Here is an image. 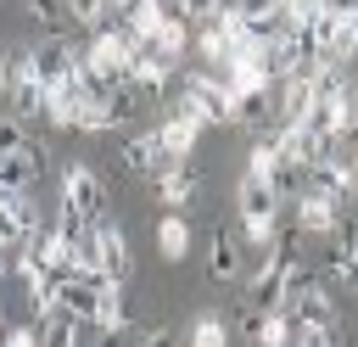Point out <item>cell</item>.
Masks as SVG:
<instances>
[{
  "label": "cell",
  "instance_id": "6da1fadb",
  "mask_svg": "<svg viewBox=\"0 0 358 347\" xmlns=\"http://www.w3.org/2000/svg\"><path fill=\"white\" fill-rule=\"evenodd\" d=\"M45 157H50V151H45L17 118L0 123V190H6V196H28L34 179L45 174Z\"/></svg>",
  "mask_w": 358,
  "mask_h": 347
},
{
  "label": "cell",
  "instance_id": "7a4b0ae2",
  "mask_svg": "<svg viewBox=\"0 0 358 347\" xmlns=\"http://www.w3.org/2000/svg\"><path fill=\"white\" fill-rule=\"evenodd\" d=\"M0 90H6V118H45V78L34 67V45H11L0 62Z\"/></svg>",
  "mask_w": 358,
  "mask_h": 347
},
{
  "label": "cell",
  "instance_id": "3957f363",
  "mask_svg": "<svg viewBox=\"0 0 358 347\" xmlns=\"http://www.w3.org/2000/svg\"><path fill=\"white\" fill-rule=\"evenodd\" d=\"M235 213H241V241H252V246H274V235H280V190L268 185V179H241V190H235Z\"/></svg>",
  "mask_w": 358,
  "mask_h": 347
},
{
  "label": "cell",
  "instance_id": "277c9868",
  "mask_svg": "<svg viewBox=\"0 0 358 347\" xmlns=\"http://www.w3.org/2000/svg\"><path fill=\"white\" fill-rule=\"evenodd\" d=\"M173 106H179V112H190L201 129H213V123H235L241 95H235L218 73H190V78H185V90L173 95Z\"/></svg>",
  "mask_w": 358,
  "mask_h": 347
},
{
  "label": "cell",
  "instance_id": "5b68a950",
  "mask_svg": "<svg viewBox=\"0 0 358 347\" xmlns=\"http://www.w3.org/2000/svg\"><path fill=\"white\" fill-rule=\"evenodd\" d=\"M62 213H73L84 224H101L106 218V185H101V174L90 162H73L62 174Z\"/></svg>",
  "mask_w": 358,
  "mask_h": 347
},
{
  "label": "cell",
  "instance_id": "8992f818",
  "mask_svg": "<svg viewBox=\"0 0 358 347\" xmlns=\"http://www.w3.org/2000/svg\"><path fill=\"white\" fill-rule=\"evenodd\" d=\"M39 229H45V218H39L34 196H6L0 190V246H6V257H22Z\"/></svg>",
  "mask_w": 358,
  "mask_h": 347
},
{
  "label": "cell",
  "instance_id": "52a82bcc",
  "mask_svg": "<svg viewBox=\"0 0 358 347\" xmlns=\"http://www.w3.org/2000/svg\"><path fill=\"white\" fill-rule=\"evenodd\" d=\"M308 190L324 196V201H336V207L347 213V201H352V190H358V174H352L347 157H330V162H319V168L308 174Z\"/></svg>",
  "mask_w": 358,
  "mask_h": 347
},
{
  "label": "cell",
  "instance_id": "ba28073f",
  "mask_svg": "<svg viewBox=\"0 0 358 347\" xmlns=\"http://www.w3.org/2000/svg\"><path fill=\"white\" fill-rule=\"evenodd\" d=\"M291 207H296V218H291V224H296L302 235H341V218H347V213H341L336 201H324V196L302 190Z\"/></svg>",
  "mask_w": 358,
  "mask_h": 347
},
{
  "label": "cell",
  "instance_id": "9c48e42d",
  "mask_svg": "<svg viewBox=\"0 0 358 347\" xmlns=\"http://www.w3.org/2000/svg\"><path fill=\"white\" fill-rule=\"evenodd\" d=\"M241 330L252 336V347H296V325H291L285 308H280V313H257V308H246V313H241Z\"/></svg>",
  "mask_w": 358,
  "mask_h": 347
},
{
  "label": "cell",
  "instance_id": "30bf717a",
  "mask_svg": "<svg viewBox=\"0 0 358 347\" xmlns=\"http://www.w3.org/2000/svg\"><path fill=\"white\" fill-rule=\"evenodd\" d=\"M95 263H101V274L129 280V235H123V224H112V218L95 224Z\"/></svg>",
  "mask_w": 358,
  "mask_h": 347
},
{
  "label": "cell",
  "instance_id": "8fae6325",
  "mask_svg": "<svg viewBox=\"0 0 358 347\" xmlns=\"http://www.w3.org/2000/svg\"><path fill=\"white\" fill-rule=\"evenodd\" d=\"M207 280H218V285H235V280H246L241 241H235V235H224V229H213V241H207Z\"/></svg>",
  "mask_w": 358,
  "mask_h": 347
},
{
  "label": "cell",
  "instance_id": "7c38bea8",
  "mask_svg": "<svg viewBox=\"0 0 358 347\" xmlns=\"http://www.w3.org/2000/svg\"><path fill=\"white\" fill-rule=\"evenodd\" d=\"M90 285H95V330H106V336H123V280H112V274H90Z\"/></svg>",
  "mask_w": 358,
  "mask_h": 347
},
{
  "label": "cell",
  "instance_id": "4fadbf2b",
  "mask_svg": "<svg viewBox=\"0 0 358 347\" xmlns=\"http://www.w3.org/2000/svg\"><path fill=\"white\" fill-rule=\"evenodd\" d=\"M196 185H201V179H196V168H190V162H168V168L151 179V190H157V201H162L168 213H179V207L196 196Z\"/></svg>",
  "mask_w": 358,
  "mask_h": 347
},
{
  "label": "cell",
  "instance_id": "5bb4252c",
  "mask_svg": "<svg viewBox=\"0 0 358 347\" xmlns=\"http://www.w3.org/2000/svg\"><path fill=\"white\" fill-rule=\"evenodd\" d=\"M157 134H162V151H168V162H185V157L196 151V140H201V123H196L190 112H179V106H173V112L162 118V129H157Z\"/></svg>",
  "mask_w": 358,
  "mask_h": 347
},
{
  "label": "cell",
  "instance_id": "9a60e30c",
  "mask_svg": "<svg viewBox=\"0 0 358 347\" xmlns=\"http://www.w3.org/2000/svg\"><path fill=\"white\" fill-rule=\"evenodd\" d=\"M117 157H123V168H134V174H162L168 168V151H162V134L151 129V134H129L123 146H117Z\"/></svg>",
  "mask_w": 358,
  "mask_h": 347
},
{
  "label": "cell",
  "instance_id": "2e32d148",
  "mask_svg": "<svg viewBox=\"0 0 358 347\" xmlns=\"http://www.w3.org/2000/svg\"><path fill=\"white\" fill-rule=\"evenodd\" d=\"M117 28H129L140 45H151L162 28H168V11L157 0H134V6H117Z\"/></svg>",
  "mask_w": 358,
  "mask_h": 347
},
{
  "label": "cell",
  "instance_id": "e0dca14e",
  "mask_svg": "<svg viewBox=\"0 0 358 347\" xmlns=\"http://www.w3.org/2000/svg\"><path fill=\"white\" fill-rule=\"evenodd\" d=\"M173 73H179V62H168V56H157V50H140V62H134L129 84H134V90H162V95H168Z\"/></svg>",
  "mask_w": 358,
  "mask_h": 347
},
{
  "label": "cell",
  "instance_id": "ac0fdd59",
  "mask_svg": "<svg viewBox=\"0 0 358 347\" xmlns=\"http://www.w3.org/2000/svg\"><path fill=\"white\" fill-rule=\"evenodd\" d=\"M157 252H162L168 263H179V257L190 252V224H185V213H162V218H157Z\"/></svg>",
  "mask_w": 358,
  "mask_h": 347
},
{
  "label": "cell",
  "instance_id": "d6986e66",
  "mask_svg": "<svg viewBox=\"0 0 358 347\" xmlns=\"http://www.w3.org/2000/svg\"><path fill=\"white\" fill-rule=\"evenodd\" d=\"M84 319H73V313H50L45 325H39V347H84Z\"/></svg>",
  "mask_w": 358,
  "mask_h": 347
},
{
  "label": "cell",
  "instance_id": "ffe728a7",
  "mask_svg": "<svg viewBox=\"0 0 358 347\" xmlns=\"http://www.w3.org/2000/svg\"><path fill=\"white\" fill-rule=\"evenodd\" d=\"M190 45H196V39H190V28H185V22H179V17L168 11V28H162V34H157V39L145 45V50H157V56H168V62H179V56H185Z\"/></svg>",
  "mask_w": 358,
  "mask_h": 347
},
{
  "label": "cell",
  "instance_id": "44dd1931",
  "mask_svg": "<svg viewBox=\"0 0 358 347\" xmlns=\"http://www.w3.org/2000/svg\"><path fill=\"white\" fill-rule=\"evenodd\" d=\"M324 269H330V280H336V285H358V257H352V241H347V235H336V241H330Z\"/></svg>",
  "mask_w": 358,
  "mask_h": 347
},
{
  "label": "cell",
  "instance_id": "7402d4cb",
  "mask_svg": "<svg viewBox=\"0 0 358 347\" xmlns=\"http://www.w3.org/2000/svg\"><path fill=\"white\" fill-rule=\"evenodd\" d=\"M185 347H229V336H224V319H218V313H196V319H190V336H185Z\"/></svg>",
  "mask_w": 358,
  "mask_h": 347
},
{
  "label": "cell",
  "instance_id": "603a6c76",
  "mask_svg": "<svg viewBox=\"0 0 358 347\" xmlns=\"http://www.w3.org/2000/svg\"><path fill=\"white\" fill-rule=\"evenodd\" d=\"M106 17H112V6H101V0H73V6H67V22H78V28H90V34H101Z\"/></svg>",
  "mask_w": 358,
  "mask_h": 347
},
{
  "label": "cell",
  "instance_id": "cb8c5ba5",
  "mask_svg": "<svg viewBox=\"0 0 358 347\" xmlns=\"http://www.w3.org/2000/svg\"><path fill=\"white\" fill-rule=\"evenodd\" d=\"M6 347H39V319H17L6 330Z\"/></svg>",
  "mask_w": 358,
  "mask_h": 347
},
{
  "label": "cell",
  "instance_id": "d4e9b609",
  "mask_svg": "<svg viewBox=\"0 0 358 347\" xmlns=\"http://www.w3.org/2000/svg\"><path fill=\"white\" fill-rule=\"evenodd\" d=\"M28 17L45 22V28H62V22H67V11H56V6H45V0H28Z\"/></svg>",
  "mask_w": 358,
  "mask_h": 347
},
{
  "label": "cell",
  "instance_id": "484cf974",
  "mask_svg": "<svg viewBox=\"0 0 358 347\" xmlns=\"http://www.w3.org/2000/svg\"><path fill=\"white\" fill-rule=\"evenodd\" d=\"M140 347H179V336H173L168 325H157V330H145V336H140Z\"/></svg>",
  "mask_w": 358,
  "mask_h": 347
},
{
  "label": "cell",
  "instance_id": "4316f807",
  "mask_svg": "<svg viewBox=\"0 0 358 347\" xmlns=\"http://www.w3.org/2000/svg\"><path fill=\"white\" fill-rule=\"evenodd\" d=\"M347 162H352V174H358V140H352V151H347Z\"/></svg>",
  "mask_w": 358,
  "mask_h": 347
},
{
  "label": "cell",
  "instance_id": "83f0119b",
  "mask_svg": "<svg viewBox=\"0 0 358 347\" xmlns=\"http://www.w3.org/2000/svg\"><path fill=\"white\" fill-rule=\"evenodd\" d=\"M341 235H347V241H352V257H358V229H341Z\"/></svg>",
  "mask_w": 358,
  "mask_h": 347
},
{
  "label": "cell",
  "instance_id": "f1b7e54d",
  "mask_svg": "<svg viewBox=\"0 0 358 347\" xmlns=\"http://www.w3.org/2000/svg\"><path fill=\"white\" fill-rule=\"evenodd\" d=\"M84 347H90V330H84Z\"/></svg>",
  "mask_w": 358,
  "mask_h": 347
}]
</instances>
